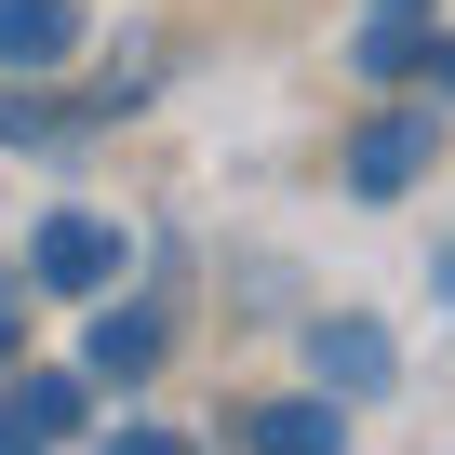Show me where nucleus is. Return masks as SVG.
I'll use <instances>...</instances> for the list:
<instances>
[{
	"label": "nucleus",
	"mask_w": 455,
	"mask_h": 455,
	"mask_svg": "<svg viewBox=\"0 0 455 455\" xmlns=\"http://www.w3.org/2000/svg\"><path fill=\"white\" fill-rule=\"evenodd\" d=\"M0 455H54V442H28V428H0Z\"/></svg>",
	"instance_id": "13"
},
{
	"label": "nucleus",
	"mask_w": 455,
	"mask_h": 455,
	"mask_svg": "<svg viewBox=\"0 0 455 455\" xmlns=\"http://www.w3.org/2000/svg\"><path fill=\"white\" fill-rule=\"evenodd\" d=\"M121 268H134L121 214H41V242H28V282L41 295H108Z\"/></svg>",
	"instance_id": "1"
},
{
	"label": "nucleus",
	"mask_w": 455,
	"mask_h": 455,
	"mask_svg": "<svg viewBox=\"0 0 455 455\" xmlns=\"http://www.w3.org/2000/svg\"><path fill=\"white\" fill-rule=\"evenodd\" d=\"M81 402H94L81 375H14V388H0V428H28V442H68V428H81Z\"/></svg>",
	"instance_id": "8"
},
{
	"label": "nucleus",
	"mask_w": 455,
	"mask_h": 455,
	"mask_svg": "<svg viewBox=\"0 0 455 455\" xmlns=\"http://www.w3.org/2000/svg\"><path fill=\"white\" fill-rule=\"evenodd\" d=\"M428 148H442V108H388V121L348 134V188H362V201H402V188L428 174Z\"/></svg>",
	"instance_id": "2"
},
{
	"label": "nucleus",
	"mask_w": 455,
	"mask_h": 455,
	"mask_svg": "<svg viewBox=\"0 0 455 455\" xmlns=\"http://www.w3.org/2000/svg\"><path fill=\"white\" fill-rule=\"evenodd\" d=\"M428 28H442V0H362V28H348V68H362V81H415Z\"/></svg>",
	"instance_id": "5"
},
{
	"label": "nucleus",
	"mask_w": 455,
	"mask_h": 455,
	"mask_svg": "<svg viewBox=\"0 0 455 455\" xmlns=\"http://www.w3.org/2000/svg\"><path fill=\"white\" fill-rule=\"evenodd\" d=\"M415 81H428V108H455V41L428 28V54H415Z\"/></svg>",
	"instance_id": "10"
},
{
	"label": "nucleus",
	"mask_w": 455,
	"mask_h": 455,
	"mask_svg": "<svg viewBox=\"0 0 455 455\" xmlns=\"http://www.w3.org/2000/svg\"><path fill=\"white\" fill-rule=\"evenodd\" d=\"M161 375V308H94V335H81V388H148Z\"/></svg>",
	"instance_id": "4"
},
{
	"label": "nucleus",
	"mask_w": 455,
	"mask_h": 455,
	"mask_svg": "<svg viewBox=\"0 0 455 455\" xmlns=\"http://www.w3.org/2000/svg\"><path fill=\"white\" fill-rule=\"evenodd\" d=\"M388 375H402V348H388L362 308L308 322V388H335V402H388Z\"/></svg>",
	"instance_id": "3"
},
{
	"label": "nucleus",
	"mask_w": 455,
	"mask_h": 455,
	"mask_svg": "<svg viewBox=\"0 0 455 455\" xmlns=\"http://www.w3.org/2000/svg\"><path fill=\"white\" fill-rule=\"evenodd\" d=\"M0 134H14V148H81V134H94V108H68V94H28V81H0Z\"/></svg>",
	"instance_id": "9"
},
{
	"label": "nucleus",
	"mask_w": 455,
	"mask_h": 455,
	"mask_svg": "<svg viewBox=\"0 0 455 455\" xmlns=\"http://www.w3.org/2000/svg\"><path fill=\"white\" fill-rule=\"evenodd\" d=\"M242 442H255V455H348V402H335V388L255 402V415H242Z\"/></svg>",
	"instance_id": "6"
},
{
	"label": "nucleus",
	"mask_w": 455,
	"mask_h": 455,
	"mask_svg": "<svg viewBox=\"0 0 455 455\" xmlns=\"http://www.w3.org/2000/svg\"><path fill=\"white\" fill-rule=\"evenodd\" d=\"M68 54H81V0H0V68L14 81H41Z\"/></svg>",
	"instance_id": "7"
},
{
	"label": "nucleus",
	"mask_w": 455,
	"mask_h": 455,
	"mask_svg": "<svg viewBox=\"0 0 455 455\" xmlns=\"http://www.w3.org/2000/svg\"><path fill=\"white\" fill-rule=\"evenodd\" d=\"M108 455H188L174 428H108Z\"/></svg>",
	"instance_id": "11"
},
{
	"label": "nucleus",
	"mask_w": 455,
	"mask_h": 455,
	"mask_svg": "<svg viewBox=\"0 0 455 455\" xmlns=\"http://www.w3.org/2000/svg\"><path fill=\"white\" fill-rule=\"evenodd\" d=\"M14 335H28V322H14V268H0V362H14Z\"/></svg>",
	"instance_id": "12"
}]
</instances>
